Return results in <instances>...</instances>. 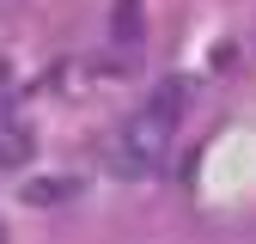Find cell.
Returning <instances> with one entry per match:
<instances>
[{"instance_id": "3", "label": "cell", "mask_w": 256, "mask_h": 244, "mask_svg": "<svg viewBox=\"0 0 256 244\" xmlns=\"http://www.w3.org/2000/svg\"><path fill=\"white\" fill-rule=\"evenodd\" d=\"M30 159V134L24 128H0V165H24Z\"/></svg>"}, {"instance_id": "2", "label": "cell", "mask_w": 256, "mask_h": 244, "mask_svg": "<svg viewBox=\"0 0 256 244\" xmlns=\"http://www.w3.org/2000/svg\"><path fill=\"white\" fill-rule=\"evenodd\" d=\"M110 43L122 61H134L140 43H146V12H140V0H116L110 6Z\"/></svg>"}, {"instance_id": "1", "label": "cell", "mask_w": 256, "mask_h": 244, "mask_svg": "<svg viewBox=\"0 0 256 244\" xmlns=\"http://www.w3.org/2000/svg\"><path fill=\"white\" fill-rule=\"evenodd\" d=\"M177 116H183V86H165L158 98H146L134 116L122 122V134H116V171H128V177H152L158 165L171 159Z\"/></svg>"}, {"instance_id": "4", "label": "cell", "mask_w": 256, "mask_h": 244, "mask_svg": "<svg viewBox=\"0 0 256 244\" xmlns=\"http://www.w3.org/2000/svg\"><path fill=\"white\" fill-rule=\"evenodd\" d=\"M0 244H6V232H0Z\"/></svg>"}]
</instances>
